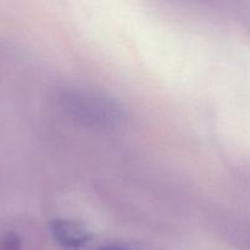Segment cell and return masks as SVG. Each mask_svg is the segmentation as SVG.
I'll use <instances>...</instances> for the list:
<instances>
[{
    "mask_svg": "<svg viewBox=\"0 0 250 250\" xmlns=\"http://www.w3.org/2000/svg\"><path fill=\"white\" fill-rule=\"evenodd\" d=\"M59 104L66 115L87 127L106 128L121 119V109L116 103L88 90L72 88L62 90L59 95Z\"/></svg>",
    "mask_w": 250,
    "mask_h": 250,
    "instance_id": "6da1fadb",
    "label": "cell"
},
{
    "mask_svg": "<svg viewBox=\"0 0 250 250\" xmlns=\"http://www.w3.org/2000/svg\"><path fill=\"white\" fill-rule=\"evenodd\" d=\"M0 248L1 250H22L21 238L14 232H10L1 239Z\"/></svg>",
    "mask_w": 250,
    "mask_h": 250,
    "instance_id": "3957f363",
    "label": "cell"
},
{
    "mask_svg": "<svg viewBox=\"0 0 250 250\" xmlns=\"http://www.w3.org/2000/svg\"><path fill=\"white\" fill-rule=\"evenodd\" d=\"M50 231L61 247L70 250L81 249L93 237L84 225L68 219H54L50 222Z\"/></svg>",
    "mask_w": 250,
    "mask_h": 250,
    "instance_id": "7a4b0ae2",
    "label": "cell"
},
{
    "mask_svg": "<svg viewBox=\"0 0 250 250\" xmlns=\"http://www.w3.org/2000/svg\"><path fill=\"white\" fill-rule=\"evenodd\" d=\"M100 250H131V249H126V248H114V247H112V248H103V249H100Z\"/></svg>",
    "mask_w": 250,
    "mask_h": 250,
    "instance_id": "277c9868",
    "label": "cell"
}]
</instances>
